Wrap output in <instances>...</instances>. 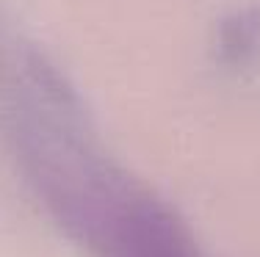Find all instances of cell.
<instances>
[{
	"label": "cell",
	"instance_id": "obj_1",
	"mask_svg": "<svg viewBox=\"0 0 260 257\" xmlns=\"http://www.w3.org/2000/svg\"><path fill=\"white\" fill-rule=\"evenodd\" d=\"M0 133L42 205L94 257H205L177 213L103 150L78 91L34 47L9 56Z\"/></svg>",
	"mask_w": 260,
	"mask_h": 257
},
{
	"label": "cell",
	"instance_id": "obj_2",
	"mask_svg": "<svg viewBox=\"0 0 260 257\" xmlns=\"http://www.w3.org/2000/svg\"><path fill=\"white\" fill-rule=\"evenodd\" d=\"M216 58L224 66H246L260 56V9H238L216 28Z\"/></svg>",
	"mask_w": 260,
	"mask_h": 257
},
{
	"label": "cell",
	"instance_id": "obj_3",
	"mask_svg": "<svg viewBox=\"0 0 260 257\" xmlns=\"http://www.w3.org/2000/svg\"><path fill=\"white\" fill-rule=\"evenodd\" d=\"M6 66H9V53H6L3 45H0V81H3V75H6Z\"/></svg>",
	"mask_w": 260,
	"mask_h": 257
}]
</instances>
